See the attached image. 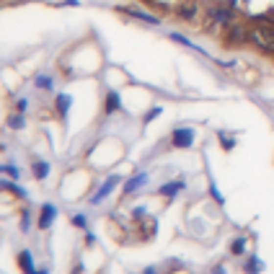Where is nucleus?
<instances>
[{"label":"nucleus","mask_w":274,"mask_h":274,"mask_svg":"<svg viewBox=\"0 0 274 274\" xmlns=\"http://www.w3.org/2000/svg\"><path fill=\"white\" fill-rule=\"evenodd\" d=\"M251 39L256 42L261 49H267V52H272V49H274V31L269 29V26H259V29L251 34Z\"/></svg>","instance_id":"f257e3e1"},{"label":"nucleus","mask_w":274,"mask_h":274,"mask_svg":"<svg viewBox=\"0 0 274 274\" xmlns=\"http://www.w3.org/2000/svg\"><path fill=\"white\" fill-rule=\"evenodd\" d=\"M119 181H122V176H116V173H114V176H109V179L104 181V186L98 189L93 197H91V205H101L104 199H106V197H109V194H112V191L116 189V184H119Z\"/></svg>","instance_id":"f03ea898"},{"label":"nucleus","mask_w":274,"mask_h":274,"mask_svg":"<svg viewBox=\"0 0 274 274\" xmlns=\"http://www.w3.org/2000/svg\"><path fill=\"white\" fill-rule=\"evenodd\" d=\"M171 140L176 148H191V142H194V130L191 127H179V130H173Z\"/></svg>","instance_id":"7ed1b4c3"},{"label":"nucleus","mask_w":274,"mask_h":274,"mask_svg":"<svg viewBox=\"0 0 274 274\" xmlns=\"http://www.w3.org/2000/svg\"><path fill=\"white\" fill-rule=\"evenodd\" d=\"M54 217H57V207L49 205V202H44L42 205V215H39V230H47Z\"/></svg>","instance_id":"20e7f679"},{"label":"nucleus","mask_w":274,"mask_h":274,"mask_svg":"<svg viewBox=\"0 0 274 274\" xmlns=\"http://www.w3.org/2000/svg\"><path fill=\"white\" fill-rule=\"evenodd\" d=\"M145 181H148V173H135V176L124 184V194H132V191H137L140 186H145Z\"/></svg>","instance_id":"39448f33"},{"label":"nucleus","mask_w":274,"mask_h":274,"mask_svg":"<svg viewBox=\"0 0 274 274\" xmlns=\"http://www.w3.org/2000/svg\"><path fill=\"white\" fill-rule=\"evenodd\" d=\"M209 16H212V21H217V23H230L233 21V13L228 11V8H212Z\"/></svg>","instance_id":"423d86ee"},{"label":"nucleus","mask_w":274,"mask_h":274,"mask_svg":"<svg viewBox=\"0 0 274 274\" xmlns=\"http://www.w3.org/2000/svg\"><path fill=\"white\" fill-rule=\"evenodd\" d=\"M124 13H130V16H135V18H140V21H145V23H153V26H158V23H160L155 16L145 13V11H137V8H124Z\"/></svg>","instance_id":"0eeeda50"},{"label":"nucleus","mask_w":274,"mask_h":274,"mask_svg":"<svg viewBox=\"0 0 274 274\" xmlns=\"http://www.w3.org/2000/svg\"><path fill=\"white\" fill-rule=\"evenodd\" d=\"M18 261H21V269L26 274H36L34 272V256H31V251H21V253H18Z\"/></svg>","instance_id":"6e6552de"},{"label":"nucleus","mask_w":274,"mask_h":274,"mask_svg":"<svg viewBox=\"0 0 274 274\" xmlns=\"http://www.w3.org/2000/svg\"><path fill=\"white\" fill-rule=\"evenodd\" d=\"M116 109H119V93H116V91H109V96H106V114H114Z\"/></svg>","instance_id":"1a4fd4ad"},{"label":"nucleus","mask_w":274,"mask_h":274,"mask_svg":"<svg viewBox=\"0 0 274 274\" xmlns=\"http://www.w3.org/2000/svg\"><path fill=\"white\" fill-rule=\"evenodd\" d=\"M31 171H34L36 179H47V176H49V163H47V160H36Z\"/></svg>","instance_id":"9d476101"},{"label":"nucleus","mask_w":274,"mask_h":274,"mask_svg":"<svg viewBox=\"0 0 274 274\" xmlns=\"http://www.w3.org/2000/svg\"><path fill=\"white\" fill-rule=\"evenodd\" d=\"M181 189H184V181H171V184L160 186V194H166V197H173V194H179Z\"/></svg>","instance_id":"9b49d317"},{"label":"nucleus","mask_w":274,"mask_h":274,"mask_svg":"<svg viewBox=\"0 0 274 274\" xmlns=\"http://www.w3.org/2000/svg\"><path fill=\"white\" fill-rule=\"evenodd\" d=\"M70 104H72V98H70L68 93H60V96H57V109H60V114H62V116H68Z\"/></svg>","instance_id":"f8f14e48"},{"label":"nucleus","mask_w":274,"mask_h":274,"mask_svg":"<svg viewBox=\"0 0 274 274\" xmlns=\"http://www.w3.org/2000/svg\"><path fill=\"white\" fill-rule=\"evenodd\" d=\"M23 124H26V119H23V114H21V112L13 114L11 119H8V127H11V130H23Z\"/></svg>","instance_id":"ddd939ff"},{"label":"nucleus","mask_w":274,"mask_h":274,"mask_svg":"<svg viewBox=\"0 0 274 274\" xmlns=\"http://www.w3.org/2000/svg\"><path fill=\"white\" fill-rule=\"evenodd\" d=\"M261 269H264V264H261V259H256V256L249 259V264H246V272H249V274H259Z\"/></svg>","instance_id":"4468645a"},{"label":"nucleus","mask_w":274,"mask_h":274,"mask_svg":"<svg viewBox=\"0 0 274 274\" xmlns=\"http://www.w3.org/2000/svg\"><path fill=\"white\" fill-rule=\"evenodd\" d=\"M0 186L11 189V191H13V194H18V197H21V199H26V191H23L21 186H18V184H13V181H0Z\"/></svg>","instance_id":"2eb2a0df"},{"label":"nucleus","mask_w":274,"mask_h":274,"mask_svg":"<svg viewBox=\"0 0 274 274\" xmlns=\"http://www.w3.org/2000/svg\"><path fill=\"white\" fill-rule=\"evenodd\" d=\"M34 83H36V88H44V91H49V88H52V78H49V75H36V80H34Z\"/></svg>","instance_id":"dca6fc26"},{"label":"nucleus","mask_w":274,"mask_h":274,"mask_svg":"<svg viewBox=\"0 0 274 274\" xmlns=\"http://www.w3.org/2000/svg\"><path fill=\"white\" fill-rule=\"evenodd\" d=\"M230 251L235 253V256H241V253L246 251V241H243V238H235V241H233V246H230Z\"/></svg>","instance_id":"f3484780"},{"label":"nucleus","mask_w":274,"mask_h":274,"mask_svg":"<svg viewBox=\"0 0 274 274\" xmlns=\"http://www.w3.org/2000/svg\"><path fill=\"white\" fill-rule=\"evenodd\" d=\"M21 230H23V233H29V230H31V215L26 212V209L21 212Z\"/></svg>","instance_id":"a211bd4d"},{"label":"nucleus","mask_w":274,"mask_h":274,"mask_svg":"<svg viewBox=\"0 0 274 274\" xmlns=\"http://www.w3.org/2000/svg\"><path fill=\"white\" fill-rule=\"evenodd\" d=\"M179 13H181V16H184V18H191V16H194V13H197V5H191V3H186V5H181V8H179Z\"/></svg>","instance_id":"6ab92c4d"},{"label":"nucleus","mask_w":274,"mask_h":274,"mask_svg":"<svg viewBox=\"0 0 274 274\" xmlns=\"http://www.w3.org/2000/svg\"><path fill=\"white\" fill-rule=\"evenodd\" d=\"M0 173H8L11 179H18V176H21V171H18L16 166H0Z\"/></svg>","instance_id":"aec40b11"},{"label":"nucleus","mask_w":274,"mask_h":274,"mask_svg":"<svg viewBox=\"0 0 274 274\" xmlns=\"http://www.w3.org/2000/svg\"><path fill=\"white\" fill-rule=\"evenodd\" d=\"M243 36H246V31L241 29V26H233V29H230V39H233V42H241Z\"/></svg>","instance_id":"412c9836"},{"label":"nucleus","mask_w":274,"mask_h":274,"mask_svg":"<svg viewBox=\"0 0 274 274\" xmlns=\"http://www.w3.org/2000/svg\"><path fill=\"white\" fill-rule=\"evenodd\" d=\"M72 225H75V228H86L88 223H86V215L83 212H80V215H72Z\"/></svg>","instance_id":"4be33fe9"},{"label":"nucleus","mask_w":274,"mask_h":274,"mask_svg":"<svg viewBox=\"0 0 274 274\" xmlns=\"http://www.w3.org/2000/svg\"><path fill=\"white\" fill-rule=\"evenodd\" d=\"M220 140H223V148H228V150H230V148H233V137H230V135H225V132H220Z\"/></svg>","instance_id":"5701e85b"},{"label":"nucleus","mask_w":274,"mask_h":274,"mask_svg":"<svg viewBox=\"0 0 274 274\" xmlns=\"http://www.w3.org/2000/svg\"><path fill=\"white\" fill-rule=\"evenodd\" d=\"M158 114H160V109H158V106H155V109H150V112H148V116H145V122H153Z\"/></svg>","instance_id":"b1692460"},{"label":"nucleus","mask_w":274,"mask_h":274,"mask_svg":"<svg viewBox=\"0 0 274 274\" xmlns=\"http://www.w3.org/2000/svg\"><path fill=\"white\" fill-rule=\"evenodd\" d=\"M209 191H212V197H215V199H217V202H220V205L225 202V199L220 197V191H217V189H215V184H212V186H209Z\"/></svg>","instance_id":"393cba45"},{"label":"nucleus","mask_w":274,"mask_h":274,"mask_svg":"<svg viewBox=\"0 0 274 274\" xmlns=\"http://www.w3.org/2000/svg\"><path fill=\"white\" fill-rule=\"evenodd\" d=\"M26 104H29V101H26V98H21V101H18V112H21V114L26 112Z\"/></svg>","instance_id":"a878e982"},{"label":"nucleus","mask_w":274,"mask_h":274,"mask_svg":"<svg viewBox=\"0 0 274 274\" xmlns=\"http://www.w3.org/2000/svg\"><path fill=\"white\" fill-rule=\"evenodd\" d=\"M215 274H225V269H223V267H217V269H215Z\"/></svg>","instance_id":"bb28decb"},{"label":"nucleus","mask_w":274,"mask_h":274,"mask_svg":"<svg viewBox=\"0 0 274 274\" xmlns=\"http://www.w3.org/2000/svg\"><path fill=\"white\" fill-rule=\"evenodd\" d=\"M142 274H155V269H153V267H150V269H145V272H142Z\"/></svg>","instance_id":"cd10ccee"},{"label":"nucleus","mask_w":274,"mask_h":274,"mask_svg":"<svg viewBox=\"0 0 274 274\" xmlns=\"http://www.w3.org/2000/svg\"><path fill=\"white\" fill-rule=\"evenodd\" d=\"M36 274H49V272H47V269H42V272H36Z\"/></svg>","instance_id":"c85d7f7f"}]
</instances>
